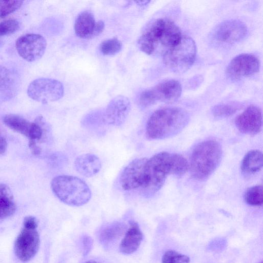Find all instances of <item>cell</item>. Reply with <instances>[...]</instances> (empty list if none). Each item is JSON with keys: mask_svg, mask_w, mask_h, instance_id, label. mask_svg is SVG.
I'll list each match as a JSON object with an SVG mask.
<instances>
[{"mask_svg": "<svg viewBox=\"0 0 263 263\" xmlns=\"http://www.w3.org/2000/svg\"><path fill=\"white\" fill-rule=\"evenodd\" d=\"M181 92V85L178 81L166 80L141 92L138 103L143 107H146L157 102L173 103L179 99Z\"/></svg>", "mask_w": 263, "mask_h": 263, "instance_id": "7", "label": "cell"}, {"mask_svg": "<svg viewBox=\"0 0 263 263\" xmlns=\"http://www.w3.org/2000/svg\"><path fill=\"white\" fill-rule=\"evenodd\" d=\"M23 3L22 1H0V19L16 11Z\"/></svg>", "mask_w": 263, "mask_h": 263, "instance_id": "26", "label": "cell"}, {"mask_svg": "<svg viewBox=\"0 0 263 263\" xmlns=\"http://www.w3.org/2000/svg\"><path fill=\"white\" fill-rule=\"evenodd\" d=\"M247 33V27L242 22L230 20L218 25L214 30L213 36L219 42L232 44L243 40Z\"/></svg>", "mask_w": 263, "mask_h": 263, "instance_id": "13", "label": "cell"}, {"mask_svg": "<svg viewBox=\"0 0 263 263\" xmlns=\"http://www.w3.org/2000/svg\"><path fill=\"white\" fill-rule=\"evenodd\" d=\"M262 154L257 149L248 152L241 164V170L245 175L254 174L261 170L262 167Z\"/></svg>", "mask_w": 263, "mask_h": 263, "instance_id": "19", "label": "cell"}, {"mask_svg": "<svg viewBox=\"0 0 263 263\" xmlns=\"http://www.w3.org/2000/svg\"><path fill=\"white\" fill-rule=\"evenodd\" d=\"M259 68L260 62L256 56L243 53L230 61L226 69V74L231 80H236L257 72Z\"/></svg>", "mask_w": 263, "mask_h": 263, "instance_id": "10", "label": "cell"}, {"mask_svg": "<svg viewBox=\"0 0 263 263\" xmlns=\"http://www.w3.org/2000/svg\"><path fill=\"white\" fill-rule=\"evenodd\" d=\"M221 147L215 140H209L198 144L191 157L190 170L192 176L198 180L208 178L221 161Z\"/></svg>", "mask_w": 263, "mask_h": 263, "instance_id": "3", "label": "cell"}, {"mask_svg": "<svg viewBox=\"0 0 263 263\" xmlns=\"http://www.w3.org/2000/svg\"><path fill=\"white\" fill-rule=\"evenodd\" d=\"M20 28V23L15 19H8L0 22V36L14 33Z\"/></svg>", "mask_w": 263, "mask_h": 263, "instance_id": "28", "label": "cell"}, {"mask_svg": "<svg viewBox=\"0 0 263 263\" xmlns=\"http://www.w3.org/2000/svg\"><path fill=\"white\" fill-rule=\"evenodd\" d=\"M47 46L45 39L35 33L26 34L19 37L15 43L18 54L28 62L40 59L44 54Z\"/></svg>", "mask_w": 263, "mask_h": 263, "instance_id": "9", "label": "cell"}, {"mask_svg": "<svg viewBox=\"0 0 263 263\" xmlns=\"http://www.w3.org/2000/svg\"><path fill=\"white\" fill-rule=\"evenodd\" d=\"M235 125L242 133L254 135L259 133L262 128V112L260 108L250 105L235 119Z\"/></svg>", "mask_w": 263, "mask_h": 263, "instance_id": "15", "label": "cell"}, {"mask_svg": "<svg viewBox=\"0 0 263 263\" xmlns=\"http://www.w3.org/2000/svg\"><path fill=\"white\" fill-rule=\"evenodd\" d=\"M227 246V241L222 238H217L213 239L210 243L209 248L210 250L218 252L223 250Z\"/></svg>", "mask_w": 263, "mask_h": 263, "instance_id": "29", "label": "cell"}, {"mask_svg": "<svg viewBox=\"0 0 263 263\" xmlns=\"http://www.w3.org/2000/svg\"><path fill=\"white\" fill-rule=\"evenodd\" d=\"M15 209L16 205L10 188L6 184H0V219L13 215Z\"/></svg>", "mask_w": 263, "mask_h": 263, "instance_id": "20", "label": "cell"}, {"mask_svg": "<svg viewBox=\"0 0 263 263\" xmlns=\"http://www.w3.org/2000/svg\"><path fill=\"white\" fill-rule=\"evenodd\" d=\"M104 27L105 25L102 21H98L97 22L90 39L96 37L100 34L103 32Z\"/></svg>", "mask_w": 263, "mask_h": 263, "instance_id": "33", "label": "cell"}, {"mask_svg": "<svg viewBox=\"0 0 263 263\" xmlns=\"http://www.w3.org/2000/svg\"><path fill=\"white\" fill-rule=\"evenodd\" d=\"M129 100L123 96L112 99L105 108L102 116L103 121L107 124L120 126L126 120L130 110Z\"/></svg>", "mask_w": 263, "mask_h": 263, "instance_id": "14", "label": "cell"}, {"mask_svg": "<svg viewBox=\"0 0 263 263\" xmlns=\"http://www.w3.org/2000/svg\"><path fill=\"white\" fill-rule=\"evenodd\" d=\"M7 147V143L6 139L0 135V155L4 154Z\"/></svg>", "mask_w": 263, "mask_h": 263, "instance_id": "34", "label": "cell"}, {"mask_svg": "<svg viewBox=\"0 0 263 263\" xmlns=\"http://www.w3.org/2000/svg\"><path fill=\"white\" fill-rule=\"evenodd\" d=\"M77 172L86 177H91L100 171L101 163L98 156L92 154H85L77 157L74 162Z\"/></svg>", "mask_w": 263, "mask_h": 263, "instance_id": "16", "label": "cell"}, {"mask_svg": "<svg viewBox=\"0 0 263 263\" xmlns=\"http://www.w3.org/2000/svg\"><path fill=\"white\" fill-rule=\"evenodd\" d=\"M174 154L162 152L147 159L144 183L140 191L145 197L154 195L163 186L167 176L174 174Z\"/></svg>", "mask_w": 263, "mask_h": 263, "instance_id": "4", "label": "cell"}, {"mask_svg": "<svg viewBox=\"0 0 263 263\" xmlns=\"http://www.w3.org/2000/svg\"><path fill=\"white\" fill-rule=\"evenodd\" d=\"M189 115L179 107H165L155 111L148 118L145 127L146 137L160 140L180 133L187 124Z\"/></svg>", "mask_w": 263, "mask_h": 263, "instance_id": "1", "label": "cell"}, {"mask_svg": "<svg viewBox=\"0 0 263 263\" xmlns=\"http://www.w3.org/2000/svg\"><path fill=\"white\" fill-rule=\"evenodd\" d=\"M40 246L39 235L36 229L24 228L15 242V252L22 261L31 259L36 253Z\"/></svg>", "mask_w": 263, "mask_h": 263, "instance_id": "12", "label": "cell"}, {"mask_svg": "<svg viewBox=\"0 0 263 263\" xmlns=\"http://www.w3.org/2000/svg\"><path fill=\"white\" fill-rule=\"evenodd\" d=\"M64 92L61 82L50 78L35 79L30 83L27 89V94L30 98L43 103L60 100Z\"/></svg>", "mask_w": 263, "mask_h": 263, "instance_id": "8", "label": "cell"}, {"mask_svg": "<svg viewBox=\"0 0 263 263\" xmlns=\"http://www.w3.org/2000/svg\"><path fill=\"white\" fill-rule=\"evenodd\" d=\"M149 2H150V1H147L136 2V3L137 4V5H140L141 6H145V5L148 4Z\"/></svg>", "mask_w": 263, "mask_h": 263, "instance_id": "35", "label": "cell"}, {"mask_svg": "<svg viewBox=\"0 0 263 263\" xmlns=\"http://www.w3.org/2000/svg\"><path fill=\"white\" fill-rule=\"evenodd\" d=\"M182 35L179 28L167 18H158L148 26L139 37L138 44L140 49L151 55L161 46L163 54L176 45Z\"/></svg>", "mask_w": 263, "mask_h": 263, "instance_id": "2", "label": "cell"}, {"mask_svg": "<svg viewBox=\"0 0 263 263\" xmlns=\"http://www.w3.org/2000/svg\"><path fill=\"white\" fill-rule=\"evenodd\" d=\"M82 248L83 254H87L90 250L92 241L91 238L88 236H85L82 239Z\"/></svg>", "mask_w": 263, "mask_h": 263, "instance_id": "32", "label": "cell"}, {"mask_svg": "<svg viewBox=\"0 0 263 263\" xmlns=\"http://www.w3.org/2000/svg\"><path fill=\"white\" fill-rule=\"evenodd\" d=\"M245 200L250 205L261 206L263 203L262 185H255L249 188L245 193Z\"/></svg>", "mask_w": 263, "mask_h": 263, "instance_id": "23", "label": "cell"}, {"mask_svg": "<svg viewBox=\"0 0 263 263\" xmlns=\"http://www.w3.org/2000/svg\"><path fill=\"white\" fill-rule=\"evenodd\" d=\"M121 42L117 38H112L104 41L100 44V50L105 55H114L118 53L122 49Z\"/></svg>", "mask_w": 263, "mask_h": 263, "instance_id": "24", "label": "cell"}, {"mask_svg": "<svg viewBox=\"0 0 263 263\" xmlns=\"http://www.w3.org/2000/svg\"><path fill=\"white\" fill-rule=\"evenodd\" d=\"M196 46L190 36L182 35L180 41L163 54L164 64L176 73H183L194 64L196 56Z\"/></svg>", "mask_w": 263, "mask_h": 263, "instance_id": "6", "label": "cell"}, {"mask_svg": "<svg viewBox=\"0 0 263 263\" xmlns=\"http://www.w3.org/2000/svg\"><path fill=\"white\" fill-rule=\"evenodd\" d=\"M239 109L237 105L234 104H219L214 106L212 112L217 118H226L232 116Z\"/></svg>", "mask_w": 263, "mask_h": 263, "instance_id": "25", "label": "cell"}, {"mask_svg": "<svg viewBox=\"0 0 263 263\" xmlns=\"http://www.w3.org/2000/svg\"><path fill=\"white\" fill-rule=\"evenodd\" d=\"M126 226L120 222H115L105 226L100 232L99 240L104 246H108L118 239L124 232Z\"/></svg>", "mask_w": 263, "mask_h": 263, "instance_id": "21", "label": "cell"}, {"mask_svg": "<svg viewBox=\"0 0 263 263\" xmlns=\"http://www.w3.org/2000/svg\"><path fill=\"white\" fill-rule=\"evenodd\" d=\"M259 263H262V261H261L260 262H259Z\"/></svg>", "mask_w": 263, "mask_h": 263, "instance_id": "37", "label": "cell"}, {"mask_svg": "<svg viewBox=\"0 0 263 263\" xmlns=\"http://www.w3.org/2000/svg\"><path fill=\"white\" fill-rule=\"evenodd\" d=\"M8 69L2 65H0V87L4 85L9 78Z\"/></svg>", "mask_w": 263, "mask_h": 263, "instance_id": "31", "label": "cell"}, {"mask_svg": "<svg viewBox=\"0 0 263 263\" xmlns=\"http://www.w3.org/2000/svg\"><path fill=\"white\" fill-rule=\"evenodd\" d=\"M51 188L60 201L71 206L83 205L91 197V190L86 183L76 176H57L52 179Z\"/></svg>", "mask_w": 263, "mask_h": 263, "instance_id": "5", "label": "cell"}, {"mask_svg": "<svg viewBox=\"0 0 263 263\" xmlns=\"http://www.w3.org/2000/svg\"><path fill=\"white\" fill-rule=\"evenodd\" d=\"M190 257L174 250H167L162 258V263H190Z\"/></svg>", "mask_w": 263, "mask_h": 263, "instance_id": "27", "label": "cell"}, {"mask_svg": "<svg viewBox=\"0 0 263 263\" xmlns=\"http://www.w3.org/2000/svg\"><path fill=\"white\" fill-rule=\"evenodd\" d=\"M147 158H136L129 162L122 171L120 184L125 191L142 189L144 183V167Z\"/></svg>", "mask_w": 263, "mask_h": 263, "instance_id": "11", "label": "cell"}, {"mask_svg": "<svg viewBox=\"0 0 263 263\" xmlns=\"http://www.w3.org/2000/svg\"><path fill=\"white\" fill-rule=\"evenodd\" d=\"M142 239L143 234L139 225L135 221H130L129 228L120 244L119 250L124 254H132L138 249Z\"/></svg>", "mask_w": 263, "mask_h": 263, "instance_id": "17", "label": "cell"}, {"mask_svg": "<svg viewBox=\"0 0 263 263\" xmlns=\"http://www.w3.org/2000/svg\"><path fill=\"white\" fill-rule=\"evenodd\" d=\"M96 23L94 16L91 12H82L75 21L74 28L76 34L80 38L90 39Z\"/></svg>", "mask_w": 263, "mask_h": 263, "instance_id": "18", "label": "cell"}, {"mask_svg": "<svg viewBox=\"0 0 263 263\" xmlns=\"http://www.w3.org/2000/svg\"><path fill=\"white\" fill-rule=\"evenodd\" d=\"M84 263H102L95 260H89L85 262Z\"/></svg>", "mask_w": 263, "mask_h": 263, "instance_id": "36", "label": "cell"}, {"mask_svg": "<svg viewBox=\"0 0 263 263\" xmlns=\"http://www.w3.org/2000/svg\"><path fill=\"white\" fill-rule=\"evenodd\" d=\"M37 223L35 217L31 216H27L24 218L23 227L28 229H36Z\"/></svg>", "mask_w": 263, "mask_h": 263, "instance_id": "30", "label": "cell"}, {"mask_svg": "<svg viewBox=\"0 0 263 263\" xmlns=\"http://www.w3.org/2000/svg\"><path fill=\"white\" fill-rule=\"evenodd\" d=\"M4 123L13 130L28 137L32 122L15 114H8L4 117Z\"/></svg>", "mask_w": 263, "mask_h": 263, "instance_id": "22", "label": "cell"}]
</instances>
